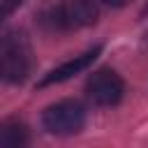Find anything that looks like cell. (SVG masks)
Wrapping results in <instances>:
<instances>
[{
  "label": "cell",
  "mask_w": 148,
  "mask_h": 148,
  "mask_svg": "<svg viewBox=\"0 0 148 148\" xmlns=\"http://www.w3.org/2000/svg\"><path fill=\"white\" fill-rule=\"evenodd\" d=\"M97 21V5L92 0H62L42 14V23L49 30H79Z\"/></svg>",
  "instance_id": "6da1fadb"
},
{
  "label": "cell",
  "mask_w": 148,
  "mask_h": 148,
  "mask_svg": "<svg viewBox=\"0 0 148 148\" xmlns=\"http://www.w3.org/2000/svg\"><path fill=\"white\" fill-rule=\"evenodd\" d=\"M30 46L21 32H5L0 44V72L7 83H21L30 74Z\"/></svg>",
  "instance_id": "7a4b0ae2"
},
{
  "label": "cell",
  "mask_w": 148,
  "mask_h": 148,
  "mask_svg": "<svg viewBox=\"0 0 148 148\" xmlns=\"http://www.w3.org/2000/svg\"><path fill=\"white\" fill-rule=\"evenodd\" d=\"M42 125L46 132L58 134V136H69L83 130L86 125V109L76 99H62L44 109L42 113Z\"/></svg>",
  "instance_id": "3957f363"
},
{
  "label": "cell",
  "mask_w": 148,
  "mask_h": 148,
  "mask_svg": "<svg viewBox=\"0 0 148 148\" xmlns=\"http://www.w3.org/2000/svg\"><path fill=\"white\" fill-rule=\"evenodd\" d=\"M123 92H125V83L113 69H97L86 83V95L97 106L118 104L123 99Z\"/></svg>",
  "instance_id": "277c9868"
},
{
  "label": "cell",
  "mask_w": 148,
  "mask_h": 148,
  "mask_svg": "<svg viewBox=\"0 0 148 148\" xmlns=\"http://www.w3.org/2000/svg\"><path fill=\"white\" fill-rule=\"evenodd\" d=\"M99 51H102V46H95V49H90V51H86V53H81V56H74L72 60L62 62L60 67L51 69V72H49V74H46V76L39 81V88H44V86H51V83H62V81L72 79L74 74H79V72L88 69V67L92 65V60L99 56Z\"/></svg>",
  "instance_id": "5b68a950"
},
{
  "label": "cell",
  "mask_w": 148,
  "mask_h": 148,
  "mask_svg": "<svg viewBox=\"0 0 148 148\" xmlns=\"http://www.w3.org/2000/svg\"><path fill=\"white\" fill-rule=\"evenodd\" d=\"M0 143L5 148H21L28 143V127L21 120H7L0 130Z\"/></svg>",
  "instance_id": "8992f818"
},
{
  "label": "cell",
  "mask_w": 148,
  "mask_h": 148,
  "mask_svg": "<svg viewBox=\"0 0 148 148\" xmlns=\"http://www.w3.org/2000/svg\"><path fill=\"white\" fill-rule=\"evenodd\" d=\"M106 5H111V7H123V5H127L130 0H104Z\"/></svg>",
  "instance_id": "52a82bcc"
},
{
  "label": "cell",
  "mask_w": 148,
  "mask_h": 148,
  "mask_svg": "<svg viewBox=\"0 0 148 148\" xmlns=\"http://www.w3.org/2000/svg\"><path fill=\"white\" fill-rule=\"evenodd\" d=\"M146 12H148V5H146Z\"/></svg>",
  "instance_id": "ba28073f"
}]
</instances>
